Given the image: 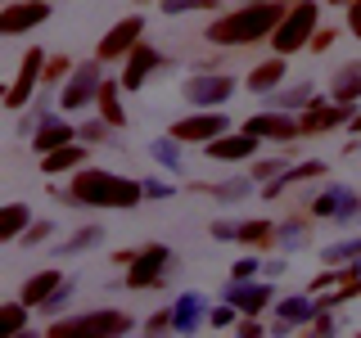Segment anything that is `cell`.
<instances>
[{
  "label": "cell",
  "mask_w": 361,
  "mask_h": 338,
  "mask_svg": "<svg viewBox=\"0 0 361 338\" xmlns=\"http://www.w3.org/2000/svg\"><path fill=\"white\" fill-rule=\"evenodd\" d=\"M135 253H140V248H122V253H113V262H118V266H131Z\"/></svg>",
  "instance_id": "681fc988"
},
{
  "label": "cell",
  "mask_w": 361,
  "mask_h": 338,
  "mask_svg": "<svg viewBox=\"0 0 361 338\" xmlns=\"http://www.w3.org/2000/svg\"><path fill=\"white\" fill-rule=\"evenodd\" d=\"M235 311H240L235 302H221V307H208V325H212V330H231V325H235Z\"/></svg>",
  "instance_id": "836d02e7"
},
{
  "label": "cell",
  "mask_w": 361,
  "mask_h": 338,
  "mask_svg": "<svg viewBox=\"0 0 361 338\" xmlns=\"http://www.w3.org/2000/svg\"><path fill=\"white\" fill-rule=\"evenodd\" d=\"M45 59L50 54L41 50V45H32L27 54H23V63H18V77H14V86H9V95H5V108H27L32 104V95H37V86H41V77H45Z\"/></svg>",
  "instance_id": "ba28073f"
},
{
  "label": "cell",
  "mask_w": 361,
  "mask_h": 338,
  "mask_svg": "<svg viewBox=\"0 0 361 338\" xmlns=\"http://www.w3.org/2000/svg\"><path fill=\"white\" fill-rule=\"evenodd\" d=\"M158 68H163V50H154V45H135V50L127 54V68H122V86L127 90H140L145 82H149V77L158 73Z\"/></svg>",
  "instance_id": "2e32d148"
},
{
  "label": "cell",
  "mask_w": 361,
  "mask_h": 338,
  "mask_svg": "<svg viewBox=\"0 0 361 338\" xmlns=\"http://www.w3.org/2000/svg\"><path fill=\"white\" fill-rule=\"evenodd\" d=\"M276 234H280V225H271V221H240L235 244H244V248H271V244H276Z\"/></svg>",
  "instance_id": "484cf974"
},
{
  "label": "cell",
  "mask_w": 361,
  "mask_h": 338,
  "mask_svg": "<svg viewBox=\"0 0 361 338\" xmlns=\"http://www.w3.org/2000/svg\"><path fill=\"white\" fill-rule=\"evenodd\" d=\"M257 144H262V135L253 131H221L217 140H208L203 149H208L212 163H248V158H257Z\"/></svg>",
  "instance_id": "8fae6325"
},
{
  "label": "cell",
  "mask_w": 361,
  "mask_h": 338,
  "mask_svg": "<svg viewBox=\"0 0 361 338\" xmlns=\"http://www.w3.org/2000/svg\"><path fill=\"white\" fill-rule=\"evenodd\" d=\"M312 99H316V95H312V82H298L293 90H271V95H267V104L289 113V108H307Z\"/></svg>",
  "instance_id": "83f0119b"
},
{
  "label": "cell",
  "mask_w": 361,
  "mask_h": 338,
  "mask_svg": "<svg viewBox=\"0 0 361 338\" xmlns=\"http://www.w3.org/2000/svg\"><path fill=\"white\" fill-rule=\"evenodd\" d=\"M334 37H338L334 27H316V32H312V41H307V50H316V54H325V50H330V45H334Z\"/></svg>",
  "instance_id": "7bdbcfd3"
},
{
  "label": "cell",
  "mask_w": 361,
  "mask_h": 338,
  "mask_svg": "<svg viewBox=\"0 0 361 338\" xmlns=\"http://www.w3.org/2000/svg\"><path fill=\"white\" fill-rule=\"evenodd\" d=\"M82 131H73L68 122H59V118H45L37 131H32V149L37 154H50V149H63V144H73Z\"/></svg>",
  "instance_id": "d6986e66"
},
{
  "label": "cell",
  "mask_w": 361,
  "mask_h": 338,
  "mask_svg": "<svg viewBox=\"0 0 361 338\" xmlns=\"http://www.w3.org/2000/svg\"><path fill=\"white\" fill-rule=\"evenodd\" d=\"M248 185H253V176L226 180V185H195V189H208V194H217V199H240V194H248Z\"/></svg>",
  "instance_id": "d6a6232c"
},
{
  "label": "cell",
  "mask_w": 361,
  "mask_h": 338,
  "mask_svg": "<svg viewBox=\"0 0 361 338\" xmlns=\"http://www.w3.org/2000/svg\"><path fill=\"white\" fill-rule=\"evenodd\" d=\"M285 158H267V163H257V167H248V176H253V180H276L280 172H285Z\"/></svg>",
  "instance_id": "e575fe53"
},
{
  "label": "cell",
  "mask_w": 361,
  "mask_h": 338,
  "mask_svg": "<svg viewBox=\"0 0 361 338\" xmlns=\"http://www.w3.org/2000/svg\"><path fill=\"white\" fill-rule=\"evenodd\" d=\"M135 320L122 307H95V311H82V315H68V320H54L50 338H68V334H131Z\"/></svg>",
  "instance_id": "3957f363"
},
{
  "label": "cell",
  "mask_w": 361,
  "mask_h": 338,
  "mask_svg": "<svg viewBox=\"0 0 361 338\" xmlns=\"http://www.w3.org/2000/svg\"><path fill=\"white\" fill-rule=\"evenodd\" d=\"M316 18H321L316 0H293V5H289V14L280 18V27L271 32V45H276V54H298L302 45L312 41Z\"/></svg>",
  "instance_id": "277c9868"
},
{
  "label": "cell",
  "mask_w": 361,
  "mask_h": 338,
  "mask_svg": "<svg viewBox=\"0 0 361 338\" xmlns=\"http://www.w3.org/2000/svg\"><path fill=\"white\" fill-rule=\"evenodd\" d=\"M45 18H50V0H9L0 9V32L5 37H23V32H32Z\"/></svg>",
  "instance_id": "4fadbf2b"
},
{
  "label": "cell",
  "mask_w": 361,
  "mask_h": 338,
  "mask_svg": "<svg viewBox=\"0 0 361 338\" xmlns=\"http://www.w3.org/2000/svg\"><path fill=\"white\" fill-rule=\"evenodd\" d=\"M172 248L167 244H145L140 253H135V262L127 266V280H122V284L127 289H163L167 284V275H172Z\"/></svg>",
  "instance_id": "5b68a950"
},
{
  "label": "cell",
  "mask_w": 361,
  "mask_h": 338,
  "mask_svg": "<svg viewBox=\"0 0 361 338\" xmlns=\"http://www.w3.org/2000/svg\"><path fill=\"white\" fill-rule=\"evenodd\" d=\"M27 225H32V212L23 203H5V212H0V239H23Z\"/></svg>",
  "instance_id": "4316f807"
},
{
  "label": "cell",
  "mask_w": 361,
  "mask_h": 338,
  "mask_svg": "<svg viewBox=\"0 0 361 338\" xmlns=\"http://www.w3.org/2000/svg\"><path fill=\"white\" fill-rule=\"evenodd\" d=\"M257 275V257H244V262L231 266V280H253Z\"/></svg>",
  "instance_id": "f6af8a7d"
},
{
  "label": "cell",
  "mask_w": 361,
  "mask_h": 338,
  "mask_svg": "<svg viewBox=\"0 0 361 338\" xmlns=\"http://www.w3.org/2000/svg\"><path fill=\"white\" fill-rule=\"evenodd\" d=\"M68 77H73V59H68V54H50V59H45V77H41V82L45 86H59V82H68Z\"/></svg>",
  "instance_id": "4dcf8cb0"
},
{
  "label": "cell",
  "mask_w": 361,
  "mask_h": 338,
  "mask_svg": "<svg viewBox=\"0 0 361 338\" xmlns=\"http://www.w3.org/2000/svg\"><path fill=\"white\" fill-rule=\"evenodd\" d=\"M221 131H231V118H226L221 108H203L195 118H176L172 127H167V135H172L176 144H208V140H217Z\"/></svg>",
  "instance_id": "52a82bcc"
},
{
  "label": "cell",
  "mask_w": 361,
  "mask_h": 338,
  "mask_svg": "<svg viewBox=\"0 0 361 338\" xmlns=\"http://www.w3.org/2000/svg\"><path fill=\"white\" fill-rule=\"evenodd\" d=\"M59 199L73 208H135L145 199V180L104 172V167H82L73 172L68 189H59Z\"/></svg>",
  "instance_id": "7a4b0ae2"
},
{
  "label": "cell",
  "mask_w": 361,
  "mask_h": 338,
  "mask_svg": "<svg viewBox=\"0 0 361 338\" xmlns=\"http://www.w3.org/2000/svg\"><path fill=\"white\" fill-rule=\"evenodd\" d=\"M285 73H289L285 54H276V59H262L253 73H248V90H253V95H271V90L285 82Z\"/></svg>",
  "instance_id": "44dd1931"
},
{
  "label": "cell",
  "mask_w": 361,
  "mask_h": 338,
  "mask_svg": "<svg viewBox=\"0 0 361 338\" xmlns=\"http://www.w3.org/2000/svg\"><path fill=\"white\" fill-rule=\"evenodd\" d=\"M357 212H361V194H353V189H343V185L321 189V194L307 203V217H330V221H353Z\"/></svg>",
  "instance_id": "5bb4252c"
},
{
  "label": "cell",
  "mask_w": 361,
  "mask_h": 338,
  "mask_svg": "<svg viewBox=\"0 0 361 338\" xmlns=\"http://www.w3.org/2000/svg\"><path fill=\"white\" fill-rule=\"evenodd\" d=\"M172 144H176L172 135H167V140H158V144H154V158H163L167 167H180V158H176V149H172Z\"/></svg>",
  "instance_id": "ee69618b"
},
{
  "label": "cell",
  "mask_w": 361,
  "mask_h": 338,
  "mask_svg": "<svg viewBox=\"0 0 361 338\" xmlns=\"http://www.w3.org/2000/svg\"><path fill=\"white\" fill-rule=\"evenodd\" d=\"M0 311H5V330H9V334H27V311H32V307H27L23 298H18V302H5Z\"/></svg>",
  "instance_id": "1f68e13d"
},
{
  "label": "cell",
  "mask_w": 361,
  "mask_h": 338,
  "mask_svg": "<svg viewBox=\"0 0 361 338\" xmlns=\"http://www.w3.org/2000/svg\"><path fill=\"white\" fill-rule=\"evenodd\" d=\"M235 234H240V221H217L212 225V239H221V244H231Z\"/></svg>",
  "instance_id": "bcb514c9"
},
{
  "label": "cell",
  "mask_w": 361,
  "mask_h": 338,
  "mask_svg": "<svg viewBox=\"0 0 361 338\" xmlns=\"http://www.w3.org/2000/svg\"><path fill=\"white\" fill-rule=\"evenodd\" d=\"M235 330H240L244 338H257V334H262V325H257L253 315H248V320H240V325H235Z\"/></svg>",
  "instance_id": "c3c4849f"
},
{
  "label": "cell",
  "mask_w": 361,
  "mask_h": 338,
  "mask_svg": "<svg viewBox=\"0 0 361 338\" xmlns=\"http://www.w3.org/2000/svg\"><path fill=\"white\" fill-rule=\"evenodd\" d=\"M348 270H353V266H348ZM348 270H321V275H316V280H312V293H330V289L338 284V280H343V275H348Z\"/></svg>",
  "instance_id": "b9f144b4"
},
{
  "label": "cell",
  "mask_w": 361,
  "mask_h": 338,
  "mask_svg": "<svg viewBox=\"0 0 361 338\" xmlns=\"http://www.w3.org/2000/svg\"><path fill=\"white\" fill-rule=\"evenodd\" d=\"M353 122V104H338V99H312L307 108H302V118H298V127L302 135H325V131H334V127H348Z\"/></svg>",
  "instance_id": "7c38bea8"
},
{
  "label": "cell",
  "mask_w": 361,
  "mask_h": 338,
  "mask_svg": "<svg viewBox=\"0 0 361 338\" xmlns=\"http://www.w3.org/2000/svg\"><path fill=\"white\" fill-rule=\"evenodd\" d=\"M244 131H253V135H262V140H298L302 127H298V118H289L285 108H267V113H248V122H244Z\"/></svg>",
  "instance_id": "9a60e30c"
},
{
  "label": "cell",
  "mask_w": 361,
  "mask_h": 338,
  "mask_svg": "<svg viewBox=\"0 0 361 338\" xmlns=\"http://www.w3.org/2000/svg\"><path fill=\"white\" fill-rule=\"evenodd\" d=\"M73 289H77V284H73V280H63V284H59V293H54V298H50V302H41V307H37V311H45V315H54V311H59V307H63V302H68V298H73Z\"/></svg>",
  "instance_id": "60d3db41"
},
{
  "label": "cell",
  "mask_w": 361,
  "mask_h": 338,
  "mask_svg": "<svg viewBox=\"0 0 361 338\" xmlns=\"http://www.w3.org/2000/svg\"><path fill=\"white\" fill-rule=\"evenodd\" d=\"M99 86H104V63L99 59H90L82 68H73V77L59 86V108L63 113H77V108H86L90 99L99 95Z\"/></svg>",
  "instance_id": "8992f818"
},
{
  "label": "cell",
  "mask_w": 361,
  "mask_h": 338,
  "mask_svg": "<svg viewBox=\"0 0 361 338\" xmlns=\"http://www.w3.org/2000/svg\"><path fill=\"white\" fill-rule=\"evenodd\" d=\"M348 32L361 41V0H353V5H348Z\"/></svg>",
  "instance_id": "7dc6e473"
},
{
  "label": "cell",
  "mask_w": 361,
  "mask_h": 338,
  "mask_svg": "<svg viewBox=\"0 0 361 338\" xmlns=\"http://www.w3.org/2000/svg\"><path fill=\"white\" fill-rule=\"evenodd\" d=\"M145 41V18H122V23H113V27L99 37V45H95V59L99 63H113V59H127V54L135 50V45Z\"/></svg>",
  "instance_id": "9c48e42d"
},
{
  "label": "cell",
  "mask_w": 361,
  "mask_h": 338,
  "mask_svg": "<svg viewBox=\"0 0 361 338\" xmlns=\"http://www.w3.org/2000/svg\"><path fill=\"white\" fill-rule=\"evenodd\" d=\"M271 284H253V280H231V289H226V302H235L244 315H257L271 307Z\"/></svg>",
  "instance_id": "e0dca14e"
},
{
  "label": "cell",
  "mask_w": 361,
  "mask_h": 338,
  "mask_svg": "<svg viewBox=\"0 0 361 338\" xmlns=\"http://www.w3.org/2000/svg\"><path fill=\"white\" fill-rule=\"evenodd\" d=\"M203 307H208V302H203L199 293H185V298H180L176 307H172V315H176V330H180V334L199 330V311H203Z\"/></svg>",
  "instance_id": "f1b7e54d"
},
{
  "label": "cell",
  "mask_w": 361,
  "mask_h": 338,
  "mask_svg": "<svg viewBox=\"0 0 361 338\" xmlns=\"http://www.w3.org/2000/svg\"><path fill=\"white\" fill-rule=\"evenodd\" d=\"M316 307H321V302L302 298V293H293V298H280V302H276V330H293V325H307Z\"/></svg>",
  "instance_id": "7402d4cb"
},
{
  "label": "cell",
  "mask_w": 361,
  "mask_h": 338,
  "mask_svg": "<svg viewBox=\"0 0 361 338\" xmlns=\"http://www.w3.org/2000/svg\"><path fill=\"white\" fill-rule=\"evenodd\" d=\"M285 14H289V0H248L231 14L212 18L203 27V37L212 45H257V41H271V32L280 27Z\"/></svg>",
  "instance_id": "6da1fadb"
},
{
  "label": "cell",
  "mask_w": 361,
  "mask_h": 338,
  "mask_svg": "<svg viewBox=\"0 0 361 338\" xmlns=\"http://www.w3.org/2000/svg\"><path fill=\"white\" fill-rule=\"evenodd\" d=\"M99 239H104V230H99V225H82V230H77L73 239H68V244L59 248V253H63V257H73V253H86V248H95Z\"/></svg>",
  "instance_id": "f546056e"
},
{
  "label": "cell",
  "mask_w": 361,
  "mask_h": 338,
  "mask_svg": "<svg viewBox=\"0 0 361 338\" xmlns=\"http://www.w3.org/2000/svg\"><path fill=\"white\" fill-rule=\"evenodd\" d=\"M50 234H54V225H50V221H32L27 230H23V239H18V244L37 248V244H45V239H50Z\"/></svg>",
  "instance_id": "d590c367"
},
{
  "label": "cell",
  "mask_w": 361,
  "mask_h": 338,
  "mask_svg": "<svg viewBox=\"0 0 361 338\" xmlns=\"http://www.w3.org/2000/svg\"><path fill=\"white\" fill-rule=\"evenodd\" d=\"M330 5H353V0H330Z\"/></svg>",
  "instance_id": "f5cc1de1"
},
{
  "label": "cell",
  "mask_w": 361,
  "mask_h": 338,
  "mask_svg": "<svg viewBox=\"0 0 361 338\" xmlns=\"http://www.w3.org/2000/svg\"><path fill=\"white\" fill-rule=\"evenodd\" d=\"M330 99H338V104H357L361 99V63H343L330 77Z\"/></svg>",
  "instance_id": "cb8c5ba5"
},
{
  "label": "cell",
  "mask_w": 361,
  "mask_h": 338,
  "mask_svg": "<svg viewBox=\"0 0 361 338\" xmlns=\"http://www.w3.org/2000/svg\"><path fill=\"white\" fill-rule=\"evenodd\" d=\"M163 14H190V9H212V0H158Z\"/></svg>",
  "instance_id": "f35d334b"
},
{
  "label": "cell",
  "mask_w": 361,
  "mask_h": 338,
  "mask_svg": "<svg viewBox=\"0 0 361 338\" xmlns=\"http://www.w3.org/2000/svg\"><path fill=\"white\" fill-rule=\"evenodd\" d=\"M82 163H86V140H73V144H63V149L41 154V172L45 176H63V172H73V167H82Z\"/></svg>",
  "instance_id": "ffe728a7"
},
{
  "label": "cell",
  "mask_w": 361,
  "mask_h": 338,
  "mask_svg": "<svg viewBox=\"0 0 361 338\" xmlns=\"http://www.w3.org/2000/svg\"><path fill=\"white\" fill-rule=\"evenodd\" d=\"M145 330H149V334H167V330H176V315H172V307L154 311L149 320H145Z\"/></svg>",
  "instance_id": "74e56055"
},
{
  "label": "cell",
  "mask_w": 361,
  "mask_h": 338,
  "mask_svg": "<svg viewBox=\"0 0 361 338\" xmlns=\"http://www.w3.org/2000/svg\"><path fill=\"white\" fill-rule=\"evenodd\" d=\"M348 131H357V140H361V113H353V122H348Z\"/></svg>",
  "instance_id": "816d5d0a"
},
{
  "label": "cell",
  "mask_w": 361,
  "mask_h": 338,
  "mask_svg": "<svg viewBox=\"0 0 361 338\" xmlns=\"http://www.w3.org/2000/svg\"><path fill=\"white\" fill-rule=\"evenodd\" d=\"M348 257H361V239H353V244H334V248H325V262H348Z\"/></svg>",
  "instance_id": "ab89813d"
},
{
  "label": "cell",
  "mask_w": 361,
  "mask_h": 338,
  "mask_svg": "<svg viewBox=\"0 0 361 338\" xmlns=\"http://www.w3.org/2000/svg\"><path fill=\"white\" fill-rule=\"evenodd\" d=\"M63 270H37V275H27V280H23V289H18V298L23 302H27V307L32 311H37L41 307V302H50L54 298V293H59V284H63Z\"/></svg>",
  "instance_id": "ac0fdd59"
},
{
  "label": "cell",
  "mask_w": 361,
  "mask_h": 338,
  "mask_svg": "<svg viewBox=\"0 0 361 338\" xmlns=\"http://www.w3.org/2000/svg\"><path fill=\"white\" fill-rule=\"evenodd\" d=\"M77 131H82V140H86V144H99V140H109V131H118V127L99 118V122H86V127H77Z\"/></svg>",
  "instance_id": "8d00e7d4"
},
{
  "label": "cell",
  "mask_w": 361,
  "mask_h": 338,
  "mask_svg": "<svg viewBox=\"0 0 361 338\" xmlns=\"http://www.w3.org/2000/svg\"><path fill=\"white\" fill-rule=\"evenodd\" d=\"M316 176H325V163H298V167H285L276 180H267V199H276V194H285L289 185H298V180H316Z\"/></svg>",
  "instance_id": "d4e9b609"
},
{
  "label": "cell",
  "mask_w": 361,
  "mask_h": 338,
  "mask_svg": "<svg viewBox=\"0 0 361 338\" xmlns=\"http://www.w3.org/2000/svg\"><path fill=\"white\" fill-rule=\"evenodd\" d=\"M122 90H127V86H122V82H113V77H109V82L104 86H99V95H95V108H99V118H104V122H113V127H127V108H122Z\"/></svg>",
  "instance_id": "603a6c76"
},
{
  "label": "cell",
  "mask_w": 361,
  "mask_h": 338,
  "mask_svg": "<svg viewBox=\"0 0 361 338\" xmlns=\"http://www.w3.org/2000/svg\"><path fill=\"white\" fill-rule=\"evenodd\" d=\"M167 185H158V180H145V199H163Z\"/></svg>",
  "instance_id": "f907efd6"
},
{
  "label": "cell",
  "mask_w": 361,
  "mask_h": 338,
  "mask_svg": "<svg viewBox=\"0 0 361 338\" xmlns=\"http://www.w3.org/2000/svg\"><path fill=\"white\" fill-rule=\"evenodd\" d=\"M231 90H235L231 73H199V77H190V82L180 86V95H185L190 104H199V108H221L226 99H231Z\"/></svg>",
  "instance_id": "30bf717a"
}]
</instances>
